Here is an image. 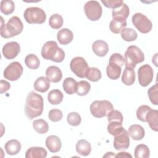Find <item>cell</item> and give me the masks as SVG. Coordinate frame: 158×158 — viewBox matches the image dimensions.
Wrapping results in <instances>:
<instances>
[{"label": "cell", "instance_id": "obj_15", "mask_svg": "<svg viewBox=\"0 0 158 158\" xmlns=\"http://www.w3.org/2000/svg\"><path fill=\"white\" fill-rule=\"evenodd\" d=\"M130 14V9L128 6L123 3V4L116 9H114L112 11V15L113 19L125 21L128 18Z\"/></svg>", "mask_w": 158, "mask_h": 158}, {"label": "cell", "instance_id": "obj_9", "mask_svg": "<svg viewBox=\"0 0 158 158\" xmlns=\"http://www.w3.org/2000/svg\"><path fill=\"white\" fill-rule=\"evenodd\" d=\"M23 69L19 62H13L8 65L4 70V77L10 81H16L23 73Z\"/></svg>", "mask_w": 158, "mask_h": 158}, {"label": "cell", "instance_id": "obj_18", "mask_svg": "<svg viewBox=\"0 0 158 158\" xmlns=\"http://www.w3.org/2000/svg\"><path fill=\"white\" fill-rule=\"evenodd\" d=\"M57 38L60 44L66 45L72 42L73 39V34L70 30L62 28L57 32Z\"/></svg>", "mask_w": 158, "mask_h": 158}, {"label": "cell", "instance_id": "obj_8", "mask_svg": "<svg viewBox=\"0 0 158 158\" xmlns=\"http://www.w3.org/2000/svg\"><path fill=\"white\" fill-rule=\"evenodd\" d=\"M85 13L87 18L91 21L98 20L102 13V7L97 1H89L84 6Z\"/></svg>", "mask_w": 158, "mask_h": 158}, {"label": "cell", "instance_id": "obj_4", "mask_svg": "<svg viewBox=\"0 0 158 158\" xmlns=\"http://www.w3.org/2000/svg\"><path fill=\"white\" fill-rule=\"evenodd\" d=\"M125 67L134 69L136 65L144 60V55L136 46H130L125 52Z\"/></svg>", "mask_w": 158, "mask_h": 158}, {"label": "cell", "instance_id": "obj_1", "mask_svg": "<svg viewBox=\"0 0 158 158\" xmlns=\"http://www.w3.org/2000/svg\"><path fill=\"white\" fill-rule=\"evenodd\" d=\"M44 101L43 97L39 94L31 91L26 98L25 106V114L30 120L40 116L43 111Z\"/></svg>", "mask_w": 158, "mask_h": 158}, {"label": "cell", "instance_id": "obj_12", "mask_svg": "<svg viewBox=\"0 0 158 158\" xmlns=\"http://www.w3.org/2000/svg\"><path fill=\"white\" fill-rule=\"evenodd\" d=\"M130 138L128 132L124 128L120 133L114 136V147L117 151H122L128 148Z\"/></svg>", "mask_w": 158, "mask_h": 158}, {"label": "cell", "instance_id": "obj_40", "mask_svg": "<svg viewBox=\"0 0 158 158\" xmlns=\"http://www.w3.org/2000/svg\"><path fill=\"white\" fill-rule=\"evenodd\" d=\"M67 121L69 125L76 127L81 123V118L79 114L75 112H72L67 115Z\"/></svg>", "mask_w": 158, "mask_h": 158}, {"label": "cell", "instance_id": "obj_38", "mask_svg": "<svg viewBox=\"0 0 158 158\" xmlns=\"http://www.w3.org/2000/svg\"><path fill=\"white\" fill-rule=\"evenodd\" d=\"M15 9L14 2L11 0H3L1 1V11L5 15L12 14Z\"/></svg>", "mask_w": 158, "mask_h": 158}, {"label": "cell", "instance_id": "obj_6", "mask_svg": "<svg viewBox=\"0 0 158 158\" xmlns=\"http://www.w3.org/2000/svg\"><path fill=\"white\" fill-rule=\"evenodd\" d=\"M23 17L28 23L42 24L46 21V15L45 12L38 7H28L24 11Z\"/></svg>", "mask_w": 158, "mask_h": 158}, {"label": "cell", "instance_id": "obj_19", "mask_svg": "<svg viewBox=\"0 0 158 158\" xmlns=\"http://www.w3.org/2000/svg\"><path fill=\"white\" fill-rule=\"evenodd\" d=\"M128 134L134 140H141L145 135V131L142 126L138 124H133L128 128Z\"/></svg>", "mask_w": 158, "mask_h": 158}, {"label": "cell", "instance_id": "obj_7", "mask_svg": "<svg viewBox=\"0 0 158 158\" xmlns=\"http://www.w3.org/2000/svg\"><path fill=\"white\" fill-rule=\"evenodd\" d=\"M133 25L142 33L149 32L152 27L151 21L144 14L141 13L135 14L131 19Z\"/></svg>", "mask_w": 158, "mask_h": 158}, {"label": "cell", "instance_id": "obj_45", "mask_svg": "<svg viewBox=\"0 0 158 158\" xmlns=\"http://www.w3.org/2000/svg\"><path fill=\"white\" fill-rule=\"evenodd\" d=\"M101 2L104 5L105 7L112 9H116L120 7L123 2L121 0H101Z\"/></svg>", "mask_w": 158, "mask_h": 158}, {"label": "cell", "instance_id": "obj_42", "mask_svg": "<svg viewBox=\"0 0 158 158\" xmlns=\"http://www.w3.org/2000/svg\"><path fill=\"white\" fill-rule=\"evenodd\" d=\"M107 116V120L109 122L112 121H117L122 123H123V117L122 114L117 110L113 109L108 114Z\"/></svg>", "mask_w": 158, "mask_h": 158}, {"label": "cell", "instance_id": "obj_36", "mask_svg": "<svg viewBox=\"0 0 158 158\" xmlns=\"http://www.w3.org/2000/svg\"><path fill=\"white\" fill-rule=\"evenodd\" d=\"M64 20L59 14L52 15L49 19V25L53 29H59L63 25Z\"/></svg>", "mask_w": 158, "mask_h": 158}, {"label": "cell", "instance_id": "obj_41", "mask_svg": "<svg viewBox=\"0 0 158 158\" xmlns=\"http://www.w3.org/2000/svg\"><path fill=\"white\" fill-rule=\"evenodd\" d=\"M151 108L146 105H142L139 106L136 110V117L138 120L146 122V116L148 111Z\"/></svg>", "mask_w": 158, "mask_h": 158}, {"label": "cell", "instance_id": "obj_46", "mask_svg": "<svg viewBox=\"0 0 158 158\" xmlns=\"http://www.w3.org/2000/svg\"><path fill=\"white\" fill-rule=\"evenodd\" d=\"M10 83L5 80H1L0 82V93L2 94L3 93H5L7 91L10 89Z\"/></svg>", "mask_w": 158, "mask_h": 158}, {"label": "cell", "instance_id": "obj_3", "mask_svg": "<svg viewBox=\"0 0 158 158\" xmlns=\"http://www.w3.org/2000/svg\"><path fill=\"white\" fill-rule=\"evenodd\" d=\"M41 56L46 60L55 62H61L65 58L64 51L54 41H49L44 44L41 49Z\"/></svg>", "mask_w": 158, "mask_h": 158}, {"label": "cell", "instance_id": "obj_35", "mask_svg": "<svg viewBox=\"0 0 158 158\" xmlns=\"http://www.w3.org/2000/svg\"><path fill=\"white\" fill-rule=\"evenodd\" d=\"M122 123L117 121L109 122L107 125V131L111 135L115 136L123 130Z\"/></svg>", "mask_w": 158, "mask_h": 158}, {"label": "cell", "instance_id": "obj_33", "mask_svg": "<svg viewBox=\"0 0 158 158\" xmlns=\"http://www.w3.org/2000/svg\"><path fill=\"white\" fill-rule=\"evenodd\" d=\"M134 155L136 158H148L150 155V151L146 144H141L135 148Z\"/></svg>", "mask_w": 158, "mask_h": 158}, {"label": "cell", "instance_id": "obj_26", "mask_svg": "<svg viewBox=\"0 0 158 158\" xmlns=\"http://www.w3.org/2000/svg\"><path fill=\"white\" fill-rule=\"evenodd\" d=\"M121 67L114 64L109 63L106 67V73L107 77L112 80L118 79L121 74Z\"/></svg>", "mask_w": 158, "mask_h": 158}, {"label": "cell", "instance_id": "obj_21", "mask_svg": "<svg viewBox=\"0 0 158 158\" xmlns=\"http://www.w3.org/2000/svg\"><path fill=\"white\" fill-rule=\"evenodd\" d=\"M46 156L47 151L42 147L30 148L25 153L26 158H44Z\"/></svg>", "mask_w": 158, "mask_h": 158}, {"label": "cell", "instance_id": "obj_44", "mask_svg": "<svg viewBox=\"0 0 158 158\" xmlns=\"http://www.w3.org/2000/svg\"><path fill=\"white\" fill-rule=\"evenodd\" d=\"M63 117L62 112L60 110L57 109H51L48 114V117L50 120L52 122H59L60 121Z\"/></svg>", "mask_w": 158, "mask_h": 158}, {"label": "cell", "instance_id": "obj_11", "mask_svg": "<svg viewBox=\"0 0 158 158\" xmlns=\"http://www.w3.org/2000/svg\"><path fill=\"white\" fill-rule=\"evenodd\" d=\"M154 77L153 69L148 64L141 66L138 70V78L139 85L143 87L148 86L152 81Z\"/></svg>", "mask_w": 158, "mask_h": 158}, {"label": "cell", "instance_id": "obj_32", "mask_svg": "<svg viewBox=\"0 0 158 158\" xmlns=\"http://www.w3.org/2000/svg\"><path fill=\"white\" fill-rule=\"evenodd\" d=\"M127 26V21H122L118 20L112 19L109 25L110 30L115 34H118L121 32V31L125 28Z\"/></svg>", "mask_w": 158, "mask_h": 158}, {"label": "cell", "instance_id": "obj_13", "mask_svg": "<svg viewBox=\"0 0 158 158\" xmlns=\"http://www.w3.org/2000/svg\"><path fill=\"white\" fill-rule=\"evenodd\" d=\"M20 44L15 41H10L6 43L2 49L3 56L9 60L16 57L20 53Z\"/></svg>", "mask_w": 158, "mask_h": 158}, {"label": "cell", "instance_id": "obj_37", "mask_svg": "<svg viewBox=\"0 0 158 158\" xmlns=\"http://www.w3.org/2000/svg\"><path fill=\"white\" fill-rule=\"evenodd\" d=\"M91 89L90 84L85 80H81L77 82L76 93L78 96H85L86 95Z\"/></svg>", "mask_w": 158, "mask_h": 158}, {"label": "cell", "instance_id": "obj_34", "mask_svg": "<svg viewBox=\"0 0 158 158\" xmlns=\"http://www.w3.org/2000/svg\"><path fill=\"white\" fill-rule=\"evenodd\" d=\"M137 36V32L131 28H125L121 31V37L125 41H133Z\"/></svg>", "mask_w": 158, "mask_h": 158}, {"label": "cell", "instance_id": "obj_5", "mask_svg": "<svg viewBox=\"0 0 158 158\" xmlns=\"http://www.w3.org/2000/svg\"><path fill=\"white\" fill-rule=\"evenodd\" d=\"M114 109L112 104L107 100L94 101L89 107L90 112L93 116L96 118H102L107 116Z\"/></svg>", "mask_w": 158, "mask_h": 158}, {"label": "cell", "instance_id": "obj_20", "mask_svg": "<svg viewBox=\"0 0 158 158\" xmlns=\"http://www.w3.org/2000/svg\"><path fill=\"white\" fill-rule=\"evenodd\" d=\"M146 122H148L151 130L158 131V111L151 109L146 116Z\"/></svg>", "mask_w": 158, "mask_h": 158}, {"label": "cell", "instance_id": "obj_27", "mask_svg": "<svg viewBox=\"0 0 158 158\" xmlns=\"http://www.w3.org/2000/svg\"><path fill=\"white\" fill-rule=\"evenodd\" d=\"M77 82L71 77L66 78L63 81L62 86L65 92L68 94H73L76 93Z\"/></svg>", "mask_w": 158, "mask_h": 158}, {"label": "cell", "instance_id": "obj_16", "mask_svg": "<svg viewBox=\"0 0 158 158\" xmlns=\"http://www.w3.org/2000/svg\"><path fill=\"white\" fill-rule=\"evenodd\" d=\"M45 143L47 148L49 150V151L54 153L59 152L62 146L60 138L56 135H50L48 136Z\"/></svg>", "mask_w": 158, "mask_h": 158}, {"label": "cell", "instance_id": "obj_25", "mask_svg": "<svg viewBox=\"0 0 158 158\" xmlns=\"http://www.w3.org/2000/svg\"><path fill=\"white\" fill-rule=\"evenodd\" d=\"M135 81V72L134 69L125 67L122 76V81L127 86L132 85Z\"/></svg>", "mask_w": 158, "mask_h": 158}, {"label": "cell", "instance_id": "obj_47", "mask_svg": "<svg viewBox=\"0 0 158 158\" xmlns=\"http://www.w3.org/2000/svg\"><path fill=\"white\" fill-rule=\"evenodd\" d=\"M115 157H132L131 155L128 152H121L115 155Z\"/></svg>", "mask_w": 158, "mask_h": 158}, {"label": "cell", "instance_id": "obj_48", "mask_svg": "<svg viewBox=\"0 0 158 158\" xmlns=\"http://www.w3.org/2000/svg\"><path fill=\"white\" fill-rule=\"evenodd\" d=\"M115 157V154H114L113 152H107V153L103 156V157Z\"/></svg>", "mask_w": 158, "mask_h": 158}, {"label": "cell", "instance_id": "obj_28", "mask_svg": "<svg viewBox=\"0 0 158 158\" xmlns=\"http://www.w3.org/2000/svg\"><path fill=\"white\" fill-rule=\"evenodd\" d=\"M64 95L62 93L57 89L51 90L48 94V100L52 105H57L63 100Z\"/></svg>", "mask_w": 158, "mask_h": 158}, {"label": "cell", "instance_id": "obj_2", "mask_svg": "<svg viewBox=\"0 0 158 158\" xmlns=\"http://www.w3.org/2000/svg\"><path fill=\"white\" fill-rule=\"evenodd\" d=\"M0 33L2 38H9L19 35L23 29V25L20 19L17 16H13L6 24L4 23V20L1 17Z\"/></svg>", "mask_w": 158, "mask_h": 158}, {"label": "cell", "instance_id": "obj_23", "mask_svg": "<svg viewBox=\"0 0 158 158\" xmlns=\"http://www.w3.org/2000/svg\"><path fill=\"white\" fill-rule=\"evenodd\" d=\"M50 88V81L47 77H38L34 83V88L36 91L41 93L46 92Z\"/></svg>", "mask_w": 158, "mask_h": 158}, {"label": "cell", "instance_id": "obj_24", "mask_svg": "<svg viewBox=\"0 0 158 158\" xmlns=\"http://www.w3.org/2000/svg\"><path fill=\"white\" fill-rule=\"evenodd\" d=\"M76 151L80 155L87 156L91 151V144L85 139H80L76 144Z\"/></svg>", "mask_w": 158, "mask_h": 158}, {"label": "cell", "instance_id": "obj_43", "mask_svg": "<svg viewBox=\"0 0 158 158\" xmlns=\"http://www.w3.org/2000/svg\"><path fill=\"white\" fill-rule=\"evenodd\" d=\"M125 62V57L119 53H114L112 54L109 58V63L117 64L120 67L123 65Z\"/></svg>", "mask_w": 158, "mask_h": 158}, {"label": "cell", "instance_id": "obj_39", "mask_svg": "<svg viewBox=\"0 0 158 158\" xmlns=\"http://www.w3.org/2000/svg\"><path fill=\"white\" fill-rule=\"evenodd\" d=\"M148 94L151 103L154 105L158 104V85L156 83L148 91Z\"/></svg>", "mask_w": 158, "mask_h": 158}, {"label": "cell", "instance_id": "obj_22", "mask_svg": "<svg viewBox=\"0 0 158 158\" xmlns=\"http://www.w3.org/2000/svg\"><path fill=\"white\" fill-rule=\"evenodd\" d=\"M4 148L9 155H16L21 149V144L17 139H10L5 144Z\"/></svg>", "mask_w": 158, "mask_h": 158}, {"label": "cell", "instance_id": "obj_31", "mask_svg": "<svg viewBox=\"0 0 158 158\" xmlns=\"http://www.w3.org/2000/svg\"><path fill=\"white\" fill-rule=\"evenodd\" d=\"M25 64L30 69L35 70L40 67V61L36 55L30 54L25 57Z\"/></svg>", "mask_w": 158, "mask_h": 158}, {"label": "cell", "instance_id": "obj_29", "mask_svg": "<svg viewBox=\"0 0 158 158\" xmlns=\"http://www.w3.org/2000/svg\"><path fill=\"white\" fill-rule=\"evenodd\" d=\"M102 75L101 71L96 67H88L86 73L85 77L91 81L96 82L101 78Z\"/></svg>", "mask_w": 158, "mask_h": 158}, {"label": "cell", "instance_id": "obj_10", "mask_svg": "<svg viewBox=\"0 0 158 158\" xmlns=\"http://www.w3.org/2000/svg\"><path fill=\"white\" fill-rule=\"evenodd\" d=\"M70 68L78 77L83 78L85 77V73L88 69V65L83 57H75L70 61Z\"/></svg>", "mask_w": 158, "mask_h": 158}, {"label": "cell", "instance_id": "obj_30", "mask_svg": "<svg viewBox=\"0 0 158 158\" xmlns=\"http://www.w3.org/2000/svg\"><path fill=\"white\" fill-rule=\"evenodd\" d=\"M33 127L40 134H44L49 130L48 123L43 119H38L33 121Z\"/></svg>", "mask_w": 158, "mask_h": 158}, {"label": "cell", "instance_id": "obj_17", "mask_svg": "<svg viewBox=\"0 0 158 158\" xmlns=\"http://www.w3.org/2000/svg\"><path fill=\"white\" fill-rule=\"evenodd\" d=\"M92 49L96 56L104 57L109 51V46L106 41L103 40H96L92 44Z\"/></svg>", "mask_w": 158, "mask_h": 158}, {"label": "cell", "instance_id": "obj_14", "mask_svg": "<svg viewBox=\"0 0 158 158\" xmlns=\"http://www.w3.org/2000/svg\"><path fill=\"white\" fill-rule=\"evenodd\" d=\"M46 76L47 78L52 83H58L62 78L61 70L56 66H49L46 70Z\"/></svg>", "mask_w": 158, "mask_h": 158}]
</instances>
